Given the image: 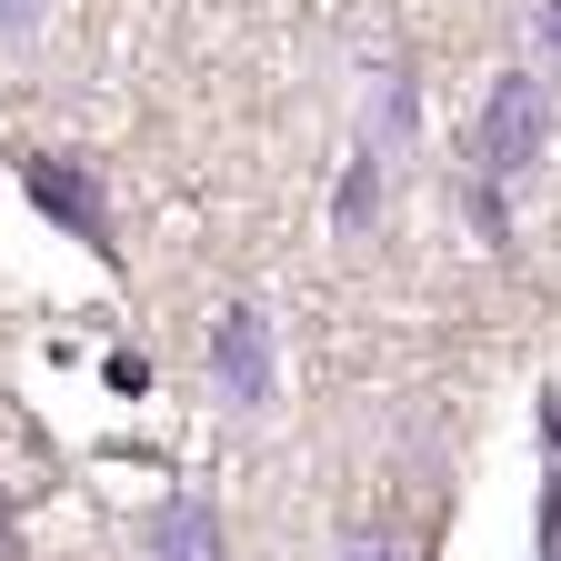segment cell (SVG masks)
Here are the masks:
<instances>
[{"label": "cell", "instance_id": "cell-1", "mask_svg": "<svg viewBox=\"0 0 561 561\" xmlns=\"http://www.w3.org/2000/svg\"><path fill=\"white\" fill-rule=\"evenodd\" d=\"M151 561H231L221 512H210V502H171V512L151 522Z\"/></svg>", "mask_w": 561, "mask_h": 561}, {"label": "cell", "instance_id": "cell-2", "mask_svg": "<svg viewBox=\"0 0 561 561\" xmlns=\"http://www.w3.org/2000/svg\"><path fill=\"white\" fill-rule=\"evenodd\" d=\"M221 391L261 401V311H221Z\"/></svg>", "mask_w": 561, "mask_h": 561}, {"label": "cell", "instance_id": "cell-3", "mask_svg": "<svg viewBox=\"0 0 561 561\" xmlns=\"http://www.w3.org/2000/svg\"><path fill=\"white\" fill-rule=\"evenodd\" d=\"M331 561H411V541H401L391 522H351V531L331 541Z\"/></svg>", "mask_w": 561, "mask_h": 561}, {"label": "cell", "instance_id": "cell-4", "mask_svg": "<svg viewBox=\"0 0 561 561\" xmlns=\"http://www.w3.org/2000/svg\"><path fill=\"white\" fill-rule=\"evenodd\" d=\"M531 50L561 70V0H541V11H531Z\"/></svg>", "mask_w": 561, "mask_h": 561}, {"label": "cell", "instance_id": "cell-5", "mask_svg": "<svg viewBox=\"0 0 561 561\" xmlns=\"http://www.w3.org/2000/svg\"><path fill=\"white\" fill-rule=\"evenodd\" d=\"M31 11H41V0H0V31L21 41V31H31Z\"/></svg>", "mask_w": 561, "mask_h": 561}]
</instances>
